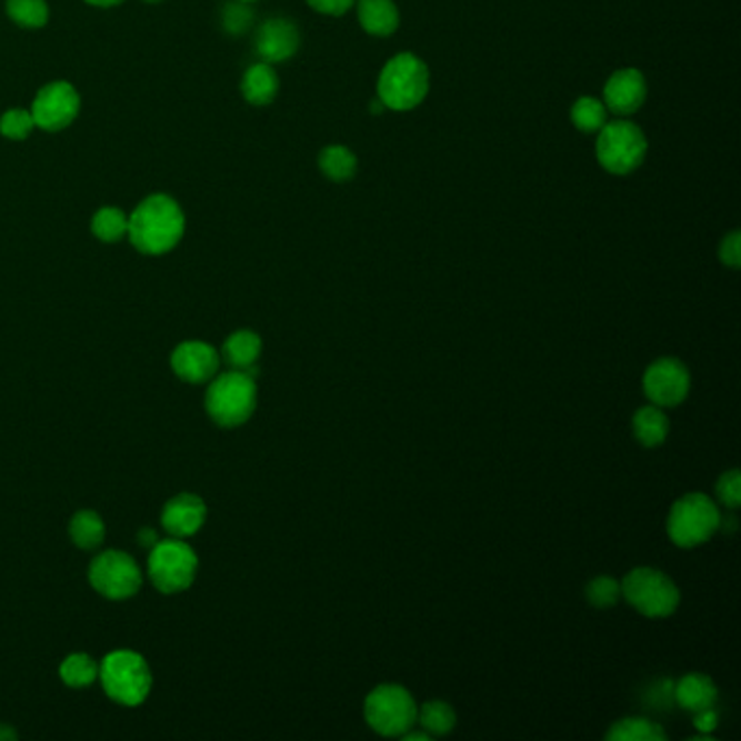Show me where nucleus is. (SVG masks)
Here are the masks:
<instances>
[{
    "label": "nucleus",
    "mask_w": 741,
    "mask_h": 741,
    "mask_svg": "<svg viewBox=\"0 0 741 741\" xmlns=\"http://www.w3.org/2000/svg\"><path fill=\"white\" fill-rule=\"evenodd\" d=\"M261 354V338L252 331H238L233 333L224 347H222V357L229 366H233L236 370L248 372L250 377L257 374V359Z\"/></svg>",
    "instance_id": "20"
},
{
    "label": "nucleus",
    "mask_w": 741,
    "mask_h": 741,
    "mask_svg": "<svg viewBox=\"0 0 741 741\" xmlns=\"http://www.w3.org/2000/svg\"><path fill=\"white\" fill-rule=\"evenodd\" d=\"M172 370L188 383H207L218 372L220 357L204 342H183L172 352Z\"/></svg>",
    "instance_id": "15"
},
{
    "label": "nucleus",
    "mask_w": 741,
    "mask_h": 741,
    "mask_svg": "<svg viewBox=\"0 0 741 741\" xmlns=\"http://www.w3.org/2000/svg\"><path fill=\"white\" fill-rule=\"evenodd\" d=\"M207 504L197 494H179L163 507L161 524L172 538H190L204 524Z\"/></svg>",
    "instance_id": "16"
},
{
    "label": "nucleus",
    "mask_w": 741,
    "mask_h": 741,
    "mask_svg": "<svg viewBox=\"0 0 741 741\" xmlns=\"http://www.w3.org/2000/svg\"><path fill=\"white\" fill-rule=\"evenodd\" d=\"M674 700L685 711L695 713V711H702V709H711L715 704L718 690H715V685L709 677L688 674L674 685Z\"/></svg>",
    "instance_id": "19"
},
{
    "label": "nucleus",
    "mask_w": 741,
    "mask_h": 741,
    "mask_svg": "<svg viewBox=\"0 0 741 741\" xmlns=\"http://www.w3.org/2000/svg\"><path fill=\"white\" fill-rule=\"evenodd\" d=\"M81 107V99L70 83L57 81L42 88L33 100L31 116L33 122L44 131H61L74 122Z\"/></svg>",
    "instance_id": "11"
},
{
    "label": "nucleus",
    "mask_w": 741,
    "mask_h": 741,
    "mask_svg": "<svg viewBox=\"0 0 741 741\" xmlns=\"http://www.w3.org/2000/svg\"><path fill=\"white\" fill-rule=\"evenodd\" d=\"M244 2H254V0H244Z\"/></svg>",
    "instance_id": "43"
},
{
    "label": "nucleus",
    "mask_w": 741,
    "mask_h": 741,
    "mask_svg": "<svg viewBox=\"0 0 741 741\" xmlns=\"http://www.w3.org/2000/svg\"><path fill=\"white\" fill-rule=\"evenodd\" d=\"M620 593H622L620 583L611 577H598V579H593L590 588H588V598H590L593 607H598V609L613 607L618 602Z\"/></svg>",
    "instance_id": "31"
},
{
    "label": "nucleus",
    "mask_w": 741,
    "mask_h": 741,
    "mask_svg": "<svg viewBox=\"0 0 741 741\" xmlns=\"http://www.w3.org/2000/svg\"><path fill=\"white\" fill-rule=\"evenodd\" d=\"M90 4H97V7H113V4H120L122 0H88Z\"/></svg>",
    "instance_id": "38"
},
{
    "label": "nucleus",
    "mask_w": 741,
    "mask_h": 741,
    "mask_svg": "<svg viewBox=\"0 0 741 741\" xmlns=\"http://www.w3.org/2000/svg\"><path fill=\"white\" fill-rule=\"evenodd\" d=\"M570 118L583 133H598L607 124V107L595 97H581L572 104Z\"/></svg>",
    "instance_id": "27"
},
{
    "label": "nucleus",
    "mask_w": 741,
    "mask_h": 741,
    "mask_svg": "<svg viewBox=\"0 0 741 741\" xmlns=\"http://www.w3.org/2000/svg\"><path fill=\"white\" fill-rule=\"evenodd\" d=\"M418 720H420V724L424 727V731L429 735H445V733H450L454 729L457 715H454V711H452L450 704L440 702V700H433V702H427L418 711Z\"/></svg>",
    "instance_id": "29"
},
{
    "label": "nucleus",
    "mask_w": 741,
    "mask_h": 741,
    "mask_svg": "<svg viewBox=\"0 0 741 741\" xmlns=\"http://www.w3.org/2000/svg\"><path fill=\"white\" fill-rule=\"evenodd\" d=\"M90 583L97 592L111 600H124L140 592L142 572L131 554L107 550L92 561Z\"/></svg>",
    "instance_id": "10"
},
{
    "label": "nucleus",
    "mask_w": 741,
    "mask_h": 741,
    "mask_svg": "<svg viewBox=\"0 0 741 741\" xmlns=\"http://www.w3.org/2000/svg\"><path fill=\"white\" fill-rule=\"evenodd\" d=\"M357 18L363 31L374 38H390L400 24V11L394 0H359Z\"/></svg>",
    "instance_id": "17"
},
{
    "label": "nucleus",
    "mask_w": 741,
    "mask_h": 741,
    "mask_svg": "<svg viewBox=\"0 0 741 741\" xmlns=\"http://www.w3.org/2000/svg\"><path fill=\"white\" fill-rule=\"evenodd\" d=\"M718 495H720V500H722L727 507H731V509L740 507L741 477L738 470H731V472H727V474L720 477V481H718Z\"/></svg>",
    "instance_id": "33"
},
{
    "label": "nucleus",
    "mask_w": 741,
    "mask_h": 741,
    "mask_svg": "<svg viewBox=\"0 0 741 741\" xmlns=\"http://www.w3.org/2000/svg\"><path fill=\"white\" fill-rule=\"evenodd\" d=\"M722 524L720 511L707 495L688 494L674 502L668 518V533L677 545L692 548L707 542Z\"/></svg>",
    "instance_id": "7"
},
{
    "label": "nucleus",
    "mask_w": 741,
    "mask_h": 741,
    "mask_svg": "<svg viewBox=\"0 0 741 741\" xmlns=\"http://www.w3.org/2000/svg\"><path fill=\"white\" fill-rule=\"evenodd\" d=\"M429 86L431 74L427 63L411 52H400L381 70L377 92L385 109L411 111L427 99Z\"/></svg>",
    "instance_id": "2"
},
{
    "label": "nucleus",
    "mask_w": 741,
    "mask_h": 741,
    "mask_svg": "<svg viewBox=\"0 0 741 741\" xmlns=\"http://www.w3.org/2000/svg\"><path fill=\"white\" fill-rule=\"evenodd\" d=\"M693 727H695L700 733L711 735V733L715 731V727H718V713L713 711V707H711V709L695 711V713H693Z\"/></svg>",
    "instance_id": "36"
},
{
    "label": "nucleus",
    "mask_w": 741,
    "mask_h": 741,
    "mask_svg": "<svg viewBox=\"0 0 741 741\" xmlns=\"http://www.w3.org/2000/svg\"><path fill=\"white\" fill-rule=\"evenodd\" d=\"M59 677L68 688H86V685H92L97 681L99 665L92 657H88L83 652H77V654H70L61 663Z\"/></svg>",
    "instance_id": "25"
},
{
    "label": "nucleus",
    "mask_w": 741,
    "mask_h": 741,
    "mask_svg": "<svg viewBox=\"0 0 741 741\" xmlns=\"http://www.w3.org/2000/svg\"><path fill=\"white\" fill-rule=\"evenodd\" d=\"M147 2H161V0H147Z\"/></svg>",
    "instance_id": "42"
},
{
    "label": "nucleus",
    "mask_w": 741,
    "mask_h": 741,
    "mask_svg": "<svg viewBox=\"0 0 741 741\" xmlns=\"http://www.w3.org/2000/svg\"><path fill=\"white\" fill-rule=\"evenodd\" d=\"M648 154V140L642 129L629 120L607 122L598 131L595 159L598 163L618 177L635 172Z\"/></svg>",
    "instance_id": "5"
},
{
    "label": "nucleus",
    "mask_w": 741,
    "mask_h": 741,
    "mask_svg": "<svg viewBox=\"0 0 741 741\" xmlns=\"http://www.w3.org/2000/svg\"><path fill=\"white\" fill-rule=\"evenodd\" d=\"M300 31L288 18H272L263 22L254 38V49L266 63H281L297 54Z\"/></svg>",
    "instance_id": "14"
},
{
    "label": "nucleus",
    "mask_w": 741,
    "mask_h": 741,
    "mask_svg": "<svg viewBox=\"0 0 741 741\" xmlns=\"http://www.w3.org/2000/svg\"><path fill=\"white\" fill-rule=\"evenodd\" d=\"M204 407L211 420L224 429L244 424L257 407L254 377L242 370L218 377L207 390Z\"/></svg>",
    "instance_id": "4"
},
{
    "label": "nucleus",
    "mask_w": 741,
    "mask_h": 741,
    "mask_svg": "<svg viewBox=\"0 0 741 741\" xmlns=\"http://www.w3.org/2000/svg\"><path fill=\"white\" fill-rule=\"evenodd\" d=\"M643 392L657 407H674L690 392V370L679 359H659L643 374Z\"/></svg>",
    "instance_id": "12"
},
{
    "label": "nucleus",
    "mask_w": 741,
    "mask_h": 741,
    "mask_svg": "<svg viewBox=\"0 0 741 741\" xmlns=\"http://www.w3.org/2000/svg\"><path fill=\"white\" fill-rule=\"evenodd\" d=\"M720 261L729 268H740L741 263V238L740 231L729 233L720 244Z\"/></svg>",
    "instance_id": "34"
},
{
    "label": "nucleus",
    "mask_w": 741,
    "mask_h": 741,
    "mask_svg": "<svg viewBox=\"0 0 741 741\" xmlns=\"http://www.w3.org/2000/svg\"><path fill=\"white\" fill-rule=\"evenodd\" d=\"M318 166L322 174L333 183H347L357 174V157L352 150L340 144L327 147L318 157Z\"/></svg>",
    "instance_id": "21"
},
{
    "label": "nucleus",
    "mask_w": 741,
    "mask_h": 741,
    "mask_svg": "<svg viewBox=\"0 0 741 741\" xmlns=\"http://www.w3.org/2000/svg\"><path fill=\"white\" fill-rule=\"evenodd\" d=\"M648 83L638 68L615 70L604 86V107L618 116H631L642 109Z\"/></svg>",
    "instance_id": "13"
},
{
    "label": "nucleus",
    "mask_w": 741,
    "mask_h": 741,
    "mask_svg": "<svg viewBox=\"0 0 741 741\" xmlns=\"http://www.w3.org/2000/svg\"><path fill=\"white\" fill-rule=\"evenodd\" d=\"M279 74L266 61L250 66L242 79V94L254 107H266L279 94Z\"/></svg>",
    "instance_id": "18"
},
{
    "label": "nucleus",
    "mask_w": 741,
    "mask_h": 741,
    "mask_svg": "<svg viewBox=\"0 0 741 741\" xmlns=\"http://www.w3.org/2000/svg\"><path fill=\"white\" fill-rule=\"evenodd\" d=\"M197 552L179 538L157 542L150 548V581L159 592L179 593L188 590L197 579Z\"/></svg>",
    "instance_id": "6"
},
{
    "label": "nucleus",
    "mask_w": 741,
    "mask_h": 741,
    "mask_svg": "<svg viewBox=\"0 0 741 741\" xmlns=\"http://www.w3.org/2000/svg\"><path fill=\"white\" fill-rule=\"evenodd\" d=\"M33 127V116L24 109H11L0 118V133L9 140H27Z\"/></svg>",
    "instance_id": "30"
},
{
    "label": "nucleus",
    "mask_w": 741,
    "mask_h": 741,
    "mask_svg": "<svg viewBox=\"0 0 741 741\" xmlns=\"http://www.w3.org/2000/svg\"><path fill=\"white\" fill-rule=\"evenodd\" d=\"M0 740H16V733L11 729H0Z\"/></svg>",
    "instance_id": "41"
},
{
    "label": "nucleus",
    "mask_w": 741,
    "mask_h": 741,
    "mask_svg": "<svg viewBox=\"0 0 741 741\" xmlns=\"http://www.w3.org/2000/svg\"><path fill=\"white\" fill-rule=\"evenodd\" d=\"M609 741H663L665 733L659 724L645 718H624L611 727L607 733Z\"/></svg>",
    "instance_id": "24"
},
{
    "label": "nucleus",
    "mask_w": 741,
    "mask_h": 741,
    "mask_svg": "<svg viewBox=\"0 0 741 741\" xmlns=\"http://www.w3.org/2000/svg\"><path fill=\"white\" fill-rule=\"evenodd\" d=\"M99 677L104 693L124 707L142 704L152 688L149 663L133 650H116L107 654Z\"/></svg>",
    "instance_id": "3"
},
{
    "label": "nucleus",
    "mask_w": 741,
    "mask_h": 741,
    "mask_svg": "<svg viewBox=\"0 0 741 741\" xmlns=\"http://www.w3.org/2000/svg\"><path fill=\"white\" fill-rule=\"evenodd\" d=\"M186 233V216L177 200L152 194L129 218V238L144 254H163L177 247Z\"/></svg>",
    "instance_id": "1"
},
{
    "label": "nucleus",
    "mask_w": 741,
    "mask_h": 741,
    "mask_svg": "<svg viewBox=\"0 0 741 741\" xmlns=\"http://www.w3.org/2000/svg\"><path fill=\"white\" fill-rule=\"evenodd\" d=\"M92 231L104 244H116L129 233V218L116 207H102L92 220Z\"/></svg>",
    "instance_id": "26"
},
{
    "label": "nucleus",
    "mask_w": 741,
    "mask_h": 741,
    "mask_svg": "<svg viewBox=\"0 0 741 741\" xmlns=\"http://www.w3.org/2000/svg\"><path fill=\"white\" fill-rule=\"evenodd\" d=\"M363 711L368 724L385 738L404 735L418 720V707L411 693L400 685H381L370 692Z\"/></svg>",
    "instance_id": "9"
},
{
    "label": "nucleus",
    "mask_w": 741,
    "mask_h": 741,
    "mask_svg": "<svg viewBox=\"0 0 741 741\" xmlns=\"http://www.w3.org/2000/svg\"><path fill=\"white\" fill-rule=\"evenodd\" d=\"M222 20H224V29L233 36H240L250 29L252 24V9L248 7V2L244 0H236V2H229L222 11Z\"/></svg>",
    "instance_id": "32"
},
{
    "label": "nucleus",
    "mask_w": 741,
    "mask_h": 741,
    "mask_svg": "<svg viewBox=\"0 0 741 741\" xmlns=\"http://www.w3.org/2000/svg\"><path fill=\"white\" fill-rule=\"evenodd\" d=\"M70 540L81 550H94L104 540V522L97 511H79L70 522Z\"/></svg>",
    "instance_id": "23"
},
{
    "label": "nucleus",
    "mask_w": 741,
    "mask_h": 741,
    "mask_svg": "<svg viewBox=\"0 0 741 741\" xmlns=\"http://www.w3.org/2000/svg\"><path fill=\"white\" fill-rule=\"evenodd\" d=\"M138 542L144 545V548H152V545L159 542V535L152 529H142L140 535H138Z\"/></svg>",
    "instance_id": "37"
},
{
    "label": "nucleus",
    "mask_w": 741,
    "mask_h": 741,
    "mask_svg": "<svg viewBox=\"0 0 741 741\" xmlns=\"http://www.w3.org/2000/svg\"><path fill=\"white\" fill-rule=\"evenodd\" d=\"M7 13L24 29H40L49 22L47 0H7Z\"/></svg>",
    "instance_id": "28"
},
{
    "label": "nucleus",
    "mask_w": 741,
    "mask_h": 741,
    "mask_svg": "<svg viewBox=\"0 0 741 741\" xmlns=\"http://www.w3.org/2000/svg\"><path fill=\"white\" fill-rule=\"evenodd\" d=\"M404 740H429V733L427 731L424 733H404Z\"/></svg>",
    "instance_id": "40"
},
{
    "label": "nucleus",
    "mask_w": 741,
    "mask_h": 741,
    "mask_svg": "<svg viewBox=\"0 0 741 741\" xmlns=\"http://www.w3.org/2000/svg\"><path fill=\"white\" fill-rule=\"evenodd\" d=\"M624 598L648 618H668L677 611L681 593L674 581L652 568H638L629 572L620 585Z\"/></svg>",
    "instance_id": "8"
},
{
    "label": "nucleus",
    "mask_w": 741,
    "mask_h": 741,
    "mask_svg": "<svg viewBox=\"0 0 741 741\" xmlns=\"http://www.w3.org/2000/svg\"><path fill=\"white\" fill-rule=\"evenodd\" d=\"M307 2L309 7H313L324 16H342L357 0H307Z\"/></svg>",
    "instance_id": "35"
},
{
    "label": "nucleus",
    "mask_w": 741,
    "mask_h": 741,
    "mask_svg": "<svg viewBox=\"0 0 741 741\" xmlns=\"http://www.w3.org/2000/svg\"><path fill=\"white\" fill-rule=\"evenodd\" d=\"M370 111H372V113H381V111H385V104L381 102V99L372 100V102H370Z\"/></svg>",
    "instance_id": "39"
},
{
    "label": "nucleus",
    "mask_w": 741,
    "mask_h": 741,
    "mask_svg": "<svg viewBox=\"0 0 741 741\" xmlns=\"http://www.w3.org/2000/svg\"><path fill=\"white\" fill-rule=\"evenodd\" d=\"M633 429H635V438L648 448L663 444L668 438V415L659 409V407H643L635 418H633Z\"/></svg>",
    "instance_id": "22"
}]
</instances>
